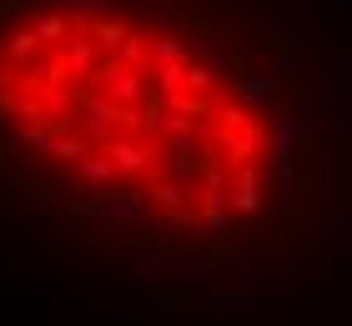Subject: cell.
Returning a JSON list of instances; mask_svg holds the SVG:
<instances>
[{
	"label": "cell",
	"instance_id": "1",
	"mask_svg": "<svg viewBox=\"0 0 352 326\" xmlns=\"http://www.w3.org/2000/svg\"><path fill=\"white\" fill-rule=\"evenodd\" d=\"M332 251L352 256V211H347V216H338V221H332Z\"/></svg>",
	"mask_w": 352,
	"mask_h": 326
}]
</instances>
